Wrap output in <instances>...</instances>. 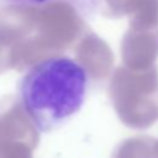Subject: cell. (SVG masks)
Returning <instances> with one entry per match:
<instances>
[{
	"instance_id": "cell-2",
	"label": "cell",
	"mask_w": 158,
	"mask_h": 158,
	"mask_svg": "<svg viewBox=\"0 0 158 158\" xmlns=\"http://www.w3.org/2000/svg\"><path fill=\"white\" fill-rule=\"evenodd\" d=\"M11 1L20 5H25V6H41L54 0H11ZM65 1L74 5L78 9V11H80V14L83 15L93 14L95 9L99 6V4L101 2V0H65Z\"/></svg>"
},
{
	"instance_id": "cell-1",
	"label": "cell",
	"mask_w": 158,
	"mask_h": 158,
	"mask_svg": "<svg viewBox=\"0 0 158 158\" xmlns=\"http://www.w3.org/2000/svg\"><path fill=\"white\" fill-rule=\"evenodd\" d=\"M90 84V73L80 62L52 56L27 69L19 81L17 95L32 126L41 133H51L83 109Z\"/></svg>"
}]
</instances>
